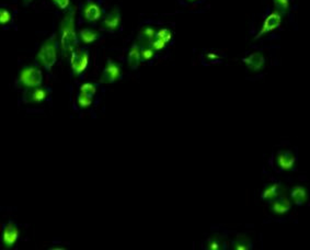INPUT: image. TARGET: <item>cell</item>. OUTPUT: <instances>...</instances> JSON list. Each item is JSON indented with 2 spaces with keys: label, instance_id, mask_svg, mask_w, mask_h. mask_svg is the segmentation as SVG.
Here are the masks:
<instances>
[{
  "label": "cell",
  "instance_id": "cell-29",
  "mask_svg": "<svg viewBox=\"0 0 310 250\" xmlns=\"http://www.w3.org/2000/svg\"><path fill=\"white\" fill-rule=\"evenodd\" d=\"M208 57L211 58V60H218V58H219L216 54H209Z\"/></svg>",
  "mask_w": 310,
  "mask_h": 250
},
{
  "label": "cell",
  "instance_id": "cell-11",
  "mask_svg": "<svg viewBox=\"0 0 310 250\" xmlns=\"http://www.w3.org/2000/svg\"><path fill=\"white\" fill-rule=\"evenodd\" d=\"M242 62L247 66L248 69L252 71H260L263 69L265 65V57L262 53L255 52L245 58H242Z\"/></svg>",
  "mask_w": 310,
  "mask_h": 250
},
{
  "label": "cell",
  "instance_id": "cell-13",
  "mask_svg": "<svg viewBox=\"0 0 310 250\" xmlns=\"http://www.w3.org/2000/svg\"><path fill=\"white\" fill-rule=\"evenodd\" d=\"M292 209V200L285 195H280L271 202V211L275 214H285Z\"/></svg>",
  "mask_w": 310,
  "mask_h": 250
},
{
  "label": "cell",
  "instance_id": "cell-17",
  "mask_svg": "<svg viewBox=\"0 0 310 250\" xmlns=\"http://www.w3.org/2000/svg\"><path fill=\"white\" fill-rule=\"evenodd\" d=\"M79 36H80V40L88 45V44H92L97 41L99 39L100 34L98 31L93 30V29L85 28V29H81V30L79 31Z\"/></svg>",
  "mask_w": 310,
  "mask_h": 250
},
{
  "label": "cell",
  "instance_id": "cell-24",
  "mask_svg": "<svg viewBox=\"0 0 310 250\" xmlns=\"http://www.w3.org/2000/svg\"><path fill=\"white\" fill-rule=\"evenodd\" d=\"M77 104L81 109H88L90 108L93 104V98L91 97H87L85 94L79 93L78 99H77Z\"/></svg>",
  "mask_w": 310,
  "mask_h": 250
},
{
  "label": "cell",
  "instance_id": "cell-12",
  "mask_svg": "<svg viewBox=\"0 0 310 250\" xmlns=\"http://www.w3.org/2000/svg\"><path fill=\"white\" fill-rule=\"evenodd\" d=\"M284 188L283 186L280 185L279 182H274V183H271L270 186L265 187L264 190L262 191V194H261V197L263 201H267V202H272L274 201L275 198H277L278 196L283 195V192H284Z\"/></svg>",
  "mask_w": 310,
  "mask_h": 250
},
{
  "label": "cell",
  "instance_id": "cell-3",
  "mask_svg": "<svg viewBox=\"0 0 310 250\" xmlns=\"http://www.w3.org/2000/svg\"><path fill=\"white\" fill-rule=\"evenodd\" d=\"M18 82L20 86L27 88V89L41 87L43 83L42 70L39 67H35V66L24 67L19 73Z\"/></svg>",
  "mask_w": 310,
  "mask_h": 250
},
{
  "label": "cell",
  "instance_id": "cell-5",
  "mask_svg": "<svg viewBox=\"0 0 310 250\" xmlns=\"http://www.w3.org/2000/svg\"><path fill=\"white\" fill-rule=\"evenodd\" d=\"M280 24H282V14L276 10L271 12L270 14H268L267 18L264 19L260 31L256 34L255 39H261L262 36L277 30Z\"/></svg>",
  "mask_w": 310,
  "mask_h": 250
},
{
  "label": "cell",
  "instance_id": "cell-30",
  "mask_svg": "<svg viewBox=\"0 0 310 250\" xmlns=\"http://www.w3.org/2000/svg\"><path fill=\"white\" fill-rule=\"evenodd\" d=\"M31 2H33V0H23V3L27 5V4H30Z\"/></svg>",
  "mask_w": 310,
  "mask_h": 250
},
{
  "label": "cell",
  "instance_id": "cell-18",
  "mask_svg": "<svg viewBox=\"0 0 310 250\" xmlns=\"http://www.w3.org/2000/svg\"><path fill=\"white\" fill-rule=\"evenodd\" d=\"M157 31L151 27H144L140 30V39L143 40L144 44H150L154 39H156Z\"/></svg>",
  "mask_w": 310,
  "mask_h": 250
},
{
  "label": "cell",
  "instance_id": "cell-15",
  "mask_svg": "<svg viewBox=\"0 0 310 250\" xmlns=\"http://www.w3.org/2000/svg\"><path fill=\"white\" fill-rule=\"evenodd\" d=\"M142 60V47L138 43H134L127 55V64L132 69H136Z\"/></svg>",
  "mask_w": 310,
  "mask_h": 250
},
{
  "label": "cell",
  "instance_id": "cell-10",
  "mask_svg": "<svg viewBox=\"0 0 310 250\" xmlns=\"http://www.w3.org/2000/svg\"><path fill=\"white\" fill-rule=\"evenodd\" d=\"M121 23H122V19H121L120 11L116 8H114L108 14L107 18L103 20L102 27L107 31L114 32V31L119 30V29L121 28Z\"/></svg>",
  "mask_w": 310,
  "mask_h": 250
},
{
  "label": "cell",
  "instance_id": "cell-8",
  "mask_svg": "<svg viewBox=\"0 0 310 250\" xmlns=\"http://www.w3.org/2000/svg\"><path fill=\"white\" fill-rule=\"evenodd\" d=\"M83 17L85 21L90 22V23H92V22H97L102 17L101 7L97 3L89 0V2H87L84 6Z\"/></svg>",
  "mask_w": 310,
  "mask_h": 250
},
{
  "label": "cell",
  "instance_id": "cell-4",
  "mask_svg": "<svg viewBox=\"0 0 310 250\" xmlns=\"http://www.w3.org/2000/svg\"><path fill=\"white\" fill-rule=\"evenodd\" d=\"M89 64V54L87 49L76 48L70 55V66L72 73L75 76H80L84 73Z\"/></svg>",
  "mask_w": 310,
  "mask_h": 250
},
{
  "label": "cell",
  "instance_id": "cell-2",
  "mask_svg": "<svg viewBox=\"0 0 310 250\" xmlns=\"http://www.w3.org/2000/svg\"><path fill=\"white\" fill-rule=\"evenodd\" d=\"M36 60L46 70H50L57 62V48L55 38H50L42 44Z\"/></svg>",
  "mask_w": 310,
  "mask_h": 250
},
{
  "label": "cell",
  "instance_id": "cell-31",
  "mask_svg": "<svg viewBox=\"0 0 310 250\" xmlns=\"http://www.w3.org/2000/svg\"><path fill=\"white\" fill-rule=\"evenodd\" d=\"M188 2H190V3H194V2H196V0H188Z\"/></svg>",
  "mask_w": 310,
  "mask_h": 250
},
{
  "label": "cell",
  "instance_id": "cell-6",
  "mask_svg": "<svg viewBox=\"0 0 310 250\" xmlns=\"http://www.w3.org/2000/svg\"><path fill=\"white\" fill-rule=\"evenodd\" d=\"M19 229L14 223L6 224L2 233V242L5 248H12L19 239Z\"/></svg>",
  "mask_w": 310,
  "mask_h": 250
},
{
  "label": "cell",
  "instance_id": "cell-26",
  "mask_svg": "<svg viewBox=\"0 0 310 250\" xmlns=\"http://www.w3.org/2000/svg\"><path fill=\"white\" fill-rule=\"evenodd\" d=\"M11 19H12L11 12L8 9H7V8L0 9V23H2L3 27L9 24Z\"/></svg>",
  "mask_w": 310,
  "mask_h": 250
},
{
  "label": "cell",
  "instance_id": "cell-28",
  "mask_svg": "<svg viewBox=\"0 0 310 250\" xmlns=\"http://www.w3.org/2000/svg\"><path fill=\"white\" fill-rule=\"evenodd\" d=\"M150 45L152 46V48L154 51H161V49H164L166 47L167 44L164 41H161V40H159V39L156 38L150 43Z\"/></svg>",
  "mask_w": 310,
  "mask_h": 250
},
{
  "label": "cell",
  "instance_id": "cell-25",
  "mask_svg": "<svg viewBox=\"0 0 310 250\" xmlns=\"http://www.w3.org/2000/svg\"><path fill=\"white\" fill-rule=\"evenodd\" d=\"M156 38L161 40V41H164L167 44L172 40V32L169 30V29H166V28L160 29V30L156 34Z\"/></svg>",
  "mask_w": 310,
  "mask_h": 250
},
{
  "label": "cell",
  "instance_id": "cell-14",
  "mask_svg": "<svg viewBox=\"0 0 310 250\" xmlns=\"http://www.w3.org/2000/svg\"><path fill=\"white\" fill-rule=\"evenodd\" d=\"M49 95V92L44 89L43 87L33 88V89H29L25 92L24 100L27 102H32V104H41V102L45 101Z\"/></svg>",
  "mask_w": 310,
  "mask_h": 250
},
{
  "label": "cell",
  "instance_id": "cell-23",
  "mask_svg": "<svg viewBox=\"0 0 310 250\" xmlns=\"http://www.w3.org/2000/svg\"><path fill=\"white\" fill-rule=\"evenodd\" d=\"M154 51L150 44H144V46L142 47V60L145 62L151 61L154 56Z\"/></svg>",
  "mask_w": 310,
  "mask_h": 250
},
{
  "label": "cell",
  "instance_id": "cell-7",
  "mask_svg": "<svg viewBox=\"0 0 310 250\" xmlns=\"http://www.w3.org/2000/svg\"><path fill=\"white\" fill-rule=\"evenodd\" d=\"M122 75V70L119 64L114 63L113 61H108V64L103 69L101 75V82L106 85L113 84L116 80H119Z\"/></svg>",
  "mask_w": 310,
  "mask_h": 250
},
{
  "label": "cell",
  "instance_id": "cell-21",
  "mask_svg": "<svg viewBox=\"0 0 310 250\" xmlns=\"http://www.w3.org/2000/svg\"><path fill=\"white\" fill-rule=\"evenodd\" d=\"M95 91H97V87H95L94 84H92V83H86V84L80 86L79 93L85 94V95H87V97L93 98V95L95 94Z\"/></svg>",
  "mask_w": 310,
  "mask_h": 250
},
{
  "label": "cell",
  "instance_id": "cell-16",
  "mask_svg": "<svg viewBox=\"0 0 310 250\" xmlns=\"http://www.w3.org/2000/svg\"><path fill=\"white\" fill-rule=\"evenodd\" d=\"M291 200L294 204L296 205H302L305 204L308 200V192L306 188L304 187H294L291 191Z\"/></svg>",
  "mask_w": 310,
  "mask_h": 250
},
{
  "label": "cell",
  "instance_id": "cell-22",
  "mask_svg": "<svg viewBox=\"0 0 310 250\" xmlns=\"http://www.w3.org/2000/svg\"><path fill=\"white\" fill-rule=\"evenodd\" d=\"M224 247V240L221 237L218 236H213L209 239L208 244H206V248L211 250H219Z\"/></svg>",
  "mask_w": 310,
  "mask_h": 250
},
{
  "label": "cell",
  "instance_id": "cell-20",
  "mask_svg": "<svg viewBox=\"0 0 310 250\" xmlns=\"http://www.w3.org/2000/svg\"><path fill=\"white\" fill-rule=\"evenodd\" d=\"M273 3H274L276 11H278L282 16L286 14L291 8V0H273Z\"/></svg>",
  "mask_w": 310,
  "mask_h": 250
},
{
  "label": "cell",
  "instance_id": "cell-9",
  "mask_svg": "<svg viewBox=\"0 0 310 250\" xmlns=\"http://www.w3.org/2000/svg\"><path fill=\"white\" fill-rule=\"evenodd\" d=\"M296 163V157L291 151L279 152L276 156V165L280 170H292Z\"/></svg>",
  "mask_w": 310,
  "mask_h": 250
},
{
  "label": "cell",
  "instance_id": "cell-1",
  "mask_svg": "<svg viewBox=\"0 0 310 250\" xmlns=\"http://www.w3.org/2000/svg\"><path fill=\"white\" fill-rule=\"evenodd\" d=\"M61 49L64 56L71 55L78 46L79 41L76 33V7L68 9L61 22Z\"/></svg>",
  "mask_w": 310,
  "mask_h": 250
},
{
  "label": "cell",
  "instance_id": "cell-19",
  "mask_svg": "<svg viewBox=\"0 0 310 250\" xmlns=\"http://www.w3.org/2000/svg\"><path fill=\"white\" fill-rule=\"evenodd\" d=\"M234 249L236 250H248L252 248V244H251L250 239L247 236H243V235H239L234 241Z\"/></svg>",
  "mask_w": 310,
  "mask_h": 250
},
{
  "label": "cell",
  "instance_id": "cell-27",
  "mask_svg": "<svg viewBox=\"0 0 310 250\" xmlns=\"http://www.w3.org/2000/svg\"><path fill=\"white\" fill-rule=\"evenodd\" d=\"M51 3L56 5L61 10H68L70 0H51Z\"/></svg>",
  "mask_w": 310,
  "mask_h": 250
}]
</instances>
